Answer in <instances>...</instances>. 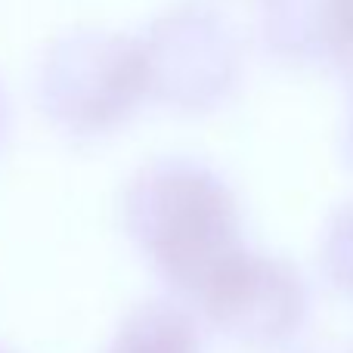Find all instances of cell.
Here are the masks:
<instances>
[{"instance_id": "cell-1", "label": "cell", "mask_w": 353, "mask_h": 353, "mask_svg": "<svg viewBox=\"0 0 353 353\" xmlns=\"http://www.w3.org/2000/svg\"><path fill=\"white\" fill-rule=\"evenodd\" d=\"M124 226L143 254L180 292L195 294L242 248L239 201L230 183L195 159H155L124 186Z\"/></svg>"}, {"instance_id": "cell-2", "label": "cell", "mask_w": 353, "mask_h": 353, "mask_svg": "<svg viewBox=\"0 0 353 353\" xmlns=\"http://www.w3.org/2000/svg\"><path fill=\"white\" fill-rule=\"evenodd\" d=\"M41 105L72 134L115 128L146 97L140 41L121 31L81 28L47 50L37 74Z\"/></svg>"}, {"instance_id": "cell-3", "label": "cell", "mask_w": 353, "mask_h": 353, "mask_svg": "<svg viewBox=\"0 0 353 353\" xmlns=\"http://www.w3.org/2000/svg\"><path fill=\"white\" fill-rule=\"evenodd\" d=\"M140 41L146 93L183 109H205L230 93L239 74V37L223 12L208 3L165 10Z\"/></svg>"}, {"instance_id": "cell-4", "label": "cell", "mask_w": 353, "mask_h": 353, "mask_svg": "<svg viewBox=\"0 0 353 353\" xmlns=\"http://www.w3.org/2000/svg\"><path fill=\"white\" fill-rule=\"evenodd\" d=\"M205 316L232 341L273 347L301 329L307 285L288 261L239 248L192 294Z\"/></svg>"}, {"instance_id": "cell-5", "label": "cell", "mask_w": 353, "mask_h": 353, "mask_svg": "<svg viewBox=\"0 0 353 353\" xmlns=\"http://www.w3.org/2000/svg\"><path fill=\"white\" fill-rule=\"evenodd\" d=\"M105 353H199V332L171 301H146L121 323Z\"/></svg>"}, {"instance_id": "cell-6", "label": "cell", "mask_w": 353, "mask_h": 353, "mask_svg": "<svg viewBox=\"0 0 353 353\" xmlns=\"http://www.w3.org/2000/svg\"><path fill=\"white\" fill-rule=\"evenodd\" d=\"M323 270L338 288L353 294V199L329 217L319 242Z\"/></svg>"}, {"instance_id": "cell-7", "label": "cell", "mask_w": 353, "mask_h": 353, "mask_svg": "<svg viewBox=\"0 0 353 353\" xmlns=\"http://www.w3.org/2000/svg\"><path fill=\"white\" fill-rule=\"evenodd\" d=\"M335 68L344 74L347 90H350V112H347V130H344V149H347V159L353 161V47L335 62Z\"/></svg>"}, {"instance_id": "cell-8", "label": "cell", "mask_w": 353, "mask_h": 353, "mask_svg": "<svg viewBox=\"0 0 353 353\" xmlns=\"http://www.w3.org/2000/svg\"><path fill=\"white\" fill-rule=\"evenodd\" d=\"M3 124H6V97H3V87H0V134H3Z\"/></svg>"}]
</instances>
